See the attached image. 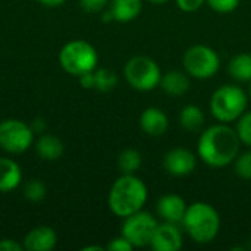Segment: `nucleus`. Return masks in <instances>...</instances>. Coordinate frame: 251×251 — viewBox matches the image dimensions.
Instances as JSON below:
<instances>
[{"instance_id": "nucleus-2", "label": "nucleus", "mask_w": 251, "mask_h": 251, "mask_svg": "<svg viewBox=\"0 0 251 251\" xmlns=\"http://www.w3.org/2000/svg\"><path fill=\"white\" fill-rule=\"evenodd\" d=\"M149 199L147 185L135 174H122L110 187L107 204L110 212L124 219L143 210Z\"/></svg>"}, {"instance_id": "nucleus-23", "label": "nucleus", "mask_w": 251, "mask_h": 251, "mask_svg": "<svg viewBox=\"0 0 251 251\" xmlns=\"http://www.w3.org/2000/svg\"><path fill=\"white\" fill-rule=\"evenodd\" d=\"M22 193H24V197L28 201H31V203H40L47 196V187L40 179H29L26 184H24Z\"/></svg>"}, {"instance_id": "nucleus-1", "label": "nucleus", "mask_w": 251, "mask_h": 251, "mask_svg": "<svg viewBox=\"0 0 251 251\" xmlns=\"http://www.w3.org/2000/svg\"><path fill=\"white\" fill-rule=\"evenodd\" d=\"M241 141L228 124H216L206 128L197 141V157L210 168H225L240 154Z\"/></svg>"}, {"instance_id": "nucleus-29", "label": "nucleus", "mask_w": 251, "mask_h": 251, "mask_svg": "<svg viewBox=\"0 0 251 251\" xmlns=\"http://www.w3.org/2000/svg\"><path fill=\"white\" fill-rule=\"evenodd\" d=\"M175 1H176V6L182 12H187V13L197 12L206 3V0H175Z\"/></svg>"}, {"instance_id": "nucleus-22", "label": "nucleus", "mask_w": 251, "mask_h": 251, "mask_svg": "<svg viewBox=\"0 0 251 251\" xmlns=\"http://www.w3.org/2000/svg\"><path fill=\"white\" fill-rule=\"evenodd\" d=\"M118 85V75L109 68H96L94 71V90L100 93H109Z\"/></svg>"}, {"instance_id": "nucleus-26", "label": "nucleus", "mask_w": 251, "mask_h": 251, "mask_svg": "<svg viewBox=\"0 0 251 251\" xmlns=\"http://www.w3.org/2000/svg\"><path fill=\"white\" fill-rule=\"evenodd\" d=\"M241 0H206L207 6L218 13H231L240 6Z\"/></svg>"}, {"instance_id": "nucleus-24", "label": "nucleus", "mask_w": 251, "mask_h": 251, "mask_svg": "<svg viewBox=\"0 0 251 251\" xmlns=\"http://www.w3.org/2000/svg\"><path fill=\"white\" fill-rule=\"evenodd\" d=\"M234 172L238 178L251 181V149L237 156L234 160Z\"/></svg>"}, {"instance_id": "nucleus-34", "label": "nucleus", "mask_w": 251, "mask_h": 251, "mask_svg": "<svg viewBox=\"0 0 251 251\" xmlns=\"http://www.w3.org/2000/svg\"><path fill=\"white\" fill-rule=\"evenodd\" d=\"M82 250H84V251H91V250L103 251V250H104V249H103V247H99V246H88V247H84Z\"/></svg>"}, {"instance_id": "nucleus-32", "label": "nucleus", "mask_w": 251, "mask_h": 251, "mask_svg": "<svg viewBox=\"0 0 251 251\" xmlns=\"http://www.w3.org/2000/svg\"><path fill=\"white\" fill-rule=\"evenodd\" d=\"M31 128L35 134H41L44 129H46V122L44 121H40V119H35L32 124H31Z\"/></svg>"}, {"instance_id": "nucleus-3", "label": "nucleus", "mask_w": 251, "mask_h": 251, "mask_svg": "<svg viewBox=\"0 0 251 251\" xmlns=\"http://www.w3.org/2000/svg\"><path fill=\"white\" fill-rule=\"evenodd\" d=\"M181 225L194 243L209 244L221 231V216L212 204L196 201L187 207Z\"/></svg>"}, {"instance_id": "nucleus-18", "label": "nucleus", "mask_w": 251, "mask_h": 251, "mask_svg": "<svg viewBox=\"0 0 251 251\" xmlns=\"http://www.w3.org/2000/svg\"><path fill=\"white\" fill-rule=\"evenodd\" d=\"M35 151L43 160L54 162L63 156L65 146L59 137L51 134H41L40 138L35 141Z\"/></svg>"}, {"instance_id": "nucleus-31", "label": "nucleus", "mask_w": 251, "mask_h": 251, "mask_svg": "<svg viewBox=\"0 0 251 251\" xmlns=\"http://www.w3.org/2000/svg\"><path fill=\"white\" fill-rule=\"evenodd\" d=\"M94 71H96V69H94ZM94 71H93V72H87V74H84V75L78 76L79 84H81V87H82V88H85V90H91V88H94Z\"/></svg>"}, {"instance_id": "nucleus-33", "label": "nucleus", "mask_w": 251, "mask_h": 251, "mask_svg": "<svg viewBox=\"0 0 251 251\" xmlns=\"http://www.w3.org/2000/svg\"><path fill=\"white\" fill-rule=\"evenodd\" d=\"M40 4L46 6V7H59L62 6L66 0H37Z\"/></svg>"}, {"instance_id": "nucleus-27", "label": "nucleus", "mask_w": 251, "mask_h": 251, "mask_svg": "<svg viewBox=\"0 0 251 251\" xmlns=\"http://www.w3.org/2000/svg\"><path fill=\"white\" fill-rule=\"evenodd\" d=\"M110 0H79V6L87 13H99L107 9Z\"/></svg>"}, {"instance_id": "nucleus-36", "label": "nucleus", "mask_w": 251, "mask_h": 251, "mask_svg": "<svg viewBox=\"0 0 251 251\" xmlns=\"http://www.w3.org/2000/svg\"><path fill=\"white\" fill-rule=\"evenodd\" d=\"M247 94H249V97H251V81H250V87H249V93H247Z\"/></svg>"}, {"instance_id": "nucleus-28", "label": "nucleus", "mask_w": 251, "mask_h": 251, "mask_svg": "<svg viewBox=\"0 0 251 251\" xmlns=\"http://www.w3.org/2000/svg\"><path fill=\"white\" fill-rule=\"evenodd\" d=\"M104 249L109 251H131L134 247L124 235H119V237L110 240V243Z\"/></svg>"}, {"instance_id": "nucleus-11", "label": "nucleus", "mask_w": 251, "mask_h": 251, "mask_svg": "<svg viewBox=\"0 0 251 251\" xmlns=\"http://www.w3.org/2000/svg\"><path fill=\"white\" fill-rule=\"evenodd\" d=\"M184 244L182 232L178 224L163 222L159 224L150 243V249L154 251H178Z\"/></svg>"}, {"instance_id": "nucleus-35", "label": "nucleus", "mask_w": 251, "mask_h": 251, "mask_svg": "<svg viewBox=\"0 0 251 251\" xmlns=\"http://www.w3.org/2000/svg\"><path fill=\"white\" fill-rule=\"evenodd\" d=\"M146 1H149V3H151V4H165V3H168L169 0H146Z\"/></svg>"}, {"instance_id": "nucleus-12", "label": "nucleus", "mask_w": 251, "mask_h": 251, "mask_svg": "<svg viewBox=\"0 0 251 251\" xmlns=\"http://www.w3.org/2000/svg\"><path fill=\"white\" fill-rule=\"evenodd\" d=\"M185 200L178 194H165L156 203V213L163 222L181 224L187 212Z\"/></svg>"}, {"instance_id": "nucleus-7", "label": "nucleus", "mask_w": 251, "mask_h": 251, "mask_svg": "<svg viewBox=\"0 0 251 251\" xmlns=\"http://www.w3.org/2000/svg\"><path fill=\"white\" fill-rule=\"evenodd\" d=\"M184 71L194 79H210L221 68V57L216 50L204 44L187 49L182 57Z\"/></svg>"}, {"instance_id": "nucleus-20", "label": "nucleus", "mask_w": 251, "mask_h": 251, "mask_svg": "<svg viewBox=\"0 0 251 251\" xmlns=\"http://www.w3.org/2000/svg\"><path fill=\"white\" fill-rule=\"evenodd\" d=\"M228 72L238 82L251 81V53H238L228 63Z\"/></svg>"}, {"instance_id": "nucleus-6", "label": "nucleus", "mask_w": 251, "mask_h": 251, "mask_svg": "<svg viewBox=\"0 0 251 251\" xmlns=\"http://www.w3.org/2000/svg\"><path fill=\"white\" fill-rule=\"evenodd\" d=\"M125 81L137 91H153L160 84L162 71L149 56H134L124 66Z\"/></svg>"}, {"instance_id": "nucleus-19", "label": "nucleus", "mask_w": 251, "mask_h": 251, "mask_svg": "<svg viewBox=\"0 0 251 251\" xmlns=\"http://www.w3.org/2000/svg\"><path fill=\"white\" fill-rule=\"evenodd\" d=\"M204 113L197 104H187L179 112V125L188 132H199L204 126Z\"/></svg>"}, {"instance_id": "nucleus-25", "label": "nucleus", "mask_w": 251, "mask_h": 251, "mask_svg": "<svg viewBox=\"0 0 251 251\" xmlns=\"http://www.w3.org/2000/svg\"><path fill=\"white\" fill-rule=\"evenodd\" d=\"M235 131H237V134L240 137L241 144H244L249 149H251V112H246L237 121Z\"/></svg>"}, {"instance_id": "nucleus-15", "label": "nucleus", "mask_w": 251, "mask_h": 251, "mask_svg": "<svg viewBox=\"0 0 251 251\" xmlns=\"http://www.w3.org/2000/svg\"><path fill=\"white\" fill-rule=\"evenodd\" d=\"M159 87L168 94L174 97L184 96L190 87H191V76L185 71H168L166 74H162Z\"/></svg>"}, {"instance_id": "nucleus-17", "label": "nucleus", "mask_w": 251, "mask_h": 251, "mask_svg": "<svg viewBox=\"0 0 251 251\" xmlns=\"http://www.w3.org/2000/svg\"><path fill=\"white\" fill-rule=\"evenodd\" d=\"M22 182V169L10 157H0V193H10Z\"/></svg>"}, {"instance_id": "nucleus-8", "label": "nucleus", "mask_w": 251, "mask_h": 251, "mask_svg": "<svg viewBox=\"0 0 251 251\" xmlns=\"http://www.w3.org/2000/svg\"><path fill=\"white\" fill-rule=\"evenodd\" d=\"M35 132L21 119L9 118L0 122V149L9 154H22L31 149Z\"/></svg>"}, {"instance_id": "nucleus-16", "label": "nucleus", "mask_w": 251, "mask_h": 251, "mask_svg": "<svg viewBox=\"0 0 251 251\" xmlns=\"http://www.w3.org/2000/svg\"><path fill=\"white\" fill-rule=\"evenodd\" d=\"M107 9L110 10L113 21L128 24L135 21L143 12V0H110Z\"/></svg>"}, {"instance_id": "nucleus-13", "label": "nucleus", "mask_w": 251, "mask_h": 251, "mask_svg": "<svg viewBox=\"0 0 251 251\" xmlns=\"http://www.w3.org/2000/svg\"><path fill=\"white\" fill-rule=\"evenodd\" d=\"M140 128L150 137H162L169 129V118L160 107L150 106L140 115Z\"/></svg>"}, {"instance_id": "nucleus-4", "label": "nucleus", "mask_w": 251, "mask_h": 251, "mask_svg": "<svg viewBox=\"0 0 251 251\" xmlns=\"http://www.w3.org/2000/svg\"><path fill=\"white\" fill-rule=\"evenodd\" d=\"M249 94L237 84H225L216 88L210 97V112L218 122H237L249 107Z\"/></svg>"}, {"instance_id": "nucleus-30", "label": "nucleus", "mask_w": 251, "mask_h": 251, "mask_svg": "<svg viewBox=\"0 0 251 251\" xmlns=\"http://www.w3.org/2000/svg\"><path fill=\"white\" fill-rule=\"evenodd\" d=\"M22 249L24 246L15 240H9V238L0 240V251H22Z\"/></svg>"}, {"instance_id": "nucleus-5", "label": "nucleus", "mask_w": 251, "mask_h": 251, "mask_svg": "<svg viewBox=\"0 0 251 251\" xmlns=\"http://www.w3.org/2000/svg\"><path fill=\"white\" fill-rule=\"evenodd\" d=\"M59 63L66 74L78 78L97 68L99 53L91 43L85 40H72L60 49Z\"/></svg>"}, {"instance_id": "nucleus-14", "label": "nucleus", "mask_w": 251, "mask_h": 251, "mask_svg": "<svg viewBox=\"0 0 251 251\" xmlns=\"http://www.w3.org/2000/svg\"><path fill=\"white\" fill-rule=\"evenodd\" d=\"M57 244V234L47 225L32 228L24 238V249L26 251H50Z\"/></svg>"}, {"instance_id": "nucleus-21", "label": "nucleus", "mask_w": 251, "mask_h": 251, "mask_svg": "<svg viewBox=\"0 0 251 251\" xmlns=\"http://www.w3.org/2000/svg\"><path fill=\"white\" fill-rule=\"evenodd\" d=\"M143 165V156L135 149H125L118 156V168L121 174H137Z\"/></svg>"}, {"instance_id": "nucleus-10", "label": "nucleus", "mask_w": 251, "mask_h": 251, "mask_svg": "<svg viewBox=\"0 0 251 251\" xmlns=\"http://www.w3.org/2000/svg\"><path fill=\"white\" fill-rule=\"evenodd\" d=\"M163 169L172 176H187L196 171L197 154L185 147H175L165 153L162 160Z\"/></svg>"}, {"instance_id": "nucleus-9", "label": "nucleus", "mask_w": 251, "mask_h": 251, "mask_svg": "<svg viewBox=\"0 0 251 251\" xmlns=\"http://www.w3.org/2000/svg\"><path fill=\"white\" fill-rule=\"evenodd\" d=\"M157 225V219L151 213L140 210L134 215L124 218L121 235H124L132 244L134 249L150 247Z\"/></svg>"}]
</instances>
